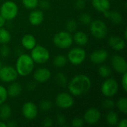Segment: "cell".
I'll list each match as a JSON object with an SVG mask.
<instances>
[{
	"mask_svg": "<svg viewBox=\"0 0 127 127\" xmlns=\"http://www.w3.org/2000/svg\"><path fill=\"white\" fill-rule=\"evenodd\" d=\"M92 88L91 79L85 74L74 77L68 84L70 94L73 96H82L89 92Z\"/></svg>",
	"mask_w": 127,
	"mask_h": 127,
	"instance_id": "1",
	"label": "cell"
},
{
	"mask_svg": "<svg viewBox=\"0 0 127 127\" xmlns=\"http://www.w3.org/2000/svg\"><path fill=\"white\" fill-rule=\"evenodd\" d=\"M15 68L18 73V75L21 77L28 76L33 71L34 62L30 55L22 54L16 60Z\"/></svg>",
	"mask_w": 127,
	"mask_h": 127,
	"instance_id": "2",
	"label": "cell"
},
{
	"mask_svg": "<svg viewBox=\"0 0 127 127\" xmlns=\"http://www.w3.org/2000/svg\"><path fill=\"white\" fill-rule=\"evenodd\" d=\"M74 42L73 36L67 31H60L57 33L53 37L54 45L60 49L69 48Z\"/></svg>",
	"mask_w": 127,
	"mask_h": 127,
	"instance_id": "3",
	"label": "cell"
},
{
	"mask_svg": "<svg viewBox=\"0 0 127 127\" xmlns=\"http://www.w3.org/2000/svg\"><path fill=\"white\" fill-rule=\"evenodd\" d=\"M19 13L17 4L10 0L4 1L0 7V15L6 20L10 21L14 19Z\"/></svg>",
	"mask_w": 127,
	"mask_h": 127,
	"instance_id": "4",
	"label": "cell"
},
{
	"mask_svg": "<svg viewBox=\"0 0 127 127\" xmlns=\"http://www.w3.org/2000/svg\"><path fill=\"white\" fill-rule=\"evenodd\" d=\"M89 30L92 36L97 39H103L106 37L108 34V27L106 24L100 20L95 19L89 24Z\"/></svg>",
	"mask_w": 127,
	"mask_h": 127,
	"instance_id": "5",
	"label": "cell"
},
{
	"mask_svg": "<svg viewBox=\"0 0 127 127\" xmlns=\"http://www.w3.org/2000/svg\"><path fill=\"white\" fill-rule=\"evenodd\" d=\"M31 57L34 63L44 64L46 63L50 59V52L48 50L40 45H36L33 49L31 50Z\"/></svg>",
	"mask_w": 127,
	"mask_h": 127,
	"instance_id": "6",
	"label": "cell"
},
{
	"mask_svg": "<svg viewBox=\"0 0 127 127\" xmlns=\"http://www.w3.org/2000/svg\"><path fill=\"white\" fill-rule=\"evenodd\" d=\"M119 86L117 80L114 78L108 77L105 80L100 86V92L106 97H112L118 92Z\"/></svg>",
	"mask_w": 127,
	"mask_h": 127,
	"instance_id": "7",
	"label": "cell"
},
{
	"mask_svg": "<svg viewBox=\"0 0 127 127\" xmlns=\"http://www.w3.org/2000/svg\"><path fill=\"white\" fill-rule=\"evenodd\" d=\"M86 52L80 46L71 48L67 54L68 61L74 65H81L86 60Z\"/></svg>",
	"mask_w": 127,
	"mask_h": 127,
	"instance_id": "8",
	"label": "cell"
},
{
	"mask_svg": "<svg viewBox=\"0 0 127 127\" xmlns=\"http://www.w3.org/2000/svg\"><path fill=\"white\" fill-rule=\"evenodd\" d=\"M18 76L16 68L11 65H2L0 68V80L4 83H10L14 82Z\"/></svg>",
	"mask_w": 127,
	"mask_h": 127,
	"instance_id": "9",
	"label": "cell"
},
{
	"mask_svg": "<svg viewBox=\"0 0 127 127\" xmlns=\"http://www.w3.org/2000/svg\"><path fill=\"white\" fill-rule=\"evenodd\" d=\"M74 103L73 95L67 92L59 93L55 97V104L60 109H67L71 108Z\"/></svg>",
	"mask_w": 127,
	"mask_h": 127,
	"instance_id": "10",
	"label": "cell"
},
{
	"mask_svg": "<svg viewBox=\"0 0 127 127\" xmlns=\"http://www.w3.org/2000/svg\"><path fill=\"white\" fill-rule=\"evenodd\" d=\"M101 118V113L99 109L95 107L88 109L83 115L84 122L89 125H95Z\"/></svg>",
	"mask_w": 127,
	"mask_h": 127,
	"instance_id": "11",
	"label": "cell"
},
{
	"mask_svg": "<svg viewBox=\"0 0 127 127\" xmlns=\"http://www.w3.org/2000/svg\"><path fill=\"white\" fill-rule=\"evenodd\" d=\"M22 113L25 119L29 121L33 120L36 118L38 115V107L33 102H26L22 106Z\"/></svg>",
	"mask_w": 127,
	"mask_h": 127,
	"instance_id": "12",
	"label": "cell"
},
{
	"mask_svg": "<svg viewBox=\"0 0 127 127\" xmlns=\"http://www.w3.org/2000/svg\"><path fill=\"white\" fill-rule=\"evenodd\" d=\"M111 64L113 69L121 74H123L125 72H127V63L126 60L121 57V55H114L111 59Z\"/></svg>",
	"mask_w": 127,
	"mask_h": 127,
	"instance_id": "13",
	"label": "cell"
},
{
	"mask_svg": "<svg viewBox=\"0 0 127 127\" xmlns=\"http://www.w3.org/2000/svg\"><path fill=\"white\" fill-rule=\"evenodd\" d=\"M109 57V53L106 49H98L94 51L90 54V60L96 65L103 64Z\"/></svg>",
	"mask_w": 127,
	"mask_h": 127,
	"instance_id": "14",
	"label": "cell"
},
{
	"mask_svg": "<svg viewBox=\"0 0 127 127\" xmlns=\"http://www.w3.org/2000/svg\"><path fill=\"white\" fill-rule=\"evenodd\" d=\"M51 77V72L46 68H40L36 69L33 73V79L39 83L48 82Z\"/></svg>",
	"mask_w": 127,
	"mask_h": 127,
	"instance_id": "15",
	"label": "cell"
},
{
	"mask_svg": "<svg viewBox=\"0 0 127 127\" xmlns=\"http://www.w3.org/2000/svg\"><path fill=\"white\" fill-rule=\"evenodd\" d=\"M108 42H109V45H110V47L117 51H122L126 47L125 39L119 36H115V35L111 36L109 38Z\"/></svg>",
	"mask_w": 127,
	"mask_h": 127,
	"instance_id": "16",
	"label": "cell"
},
{
	"mask_svg": "<svg viewBox=\"0 0 127 127\" xmlns=\"http://www.w3.org/2000/svg\"><path fill=\"white\" fill-rule=\"evenodd\" d=\"M44 18L45 16L42 10L33 9L28 16V21L31 25L33 26H37L43 22Z\"/></svg>",
	"mask_w": 127,
	"mask_h": 127,
	"instance_id": "17",
	"label": "cell"
},
{
	"mask_svg": "<svg viewBox=\"0 0 127 127\" xmlns=\"http://www.w3.org/2000/svg\"><path fill=\"white\" fill-rule=\"evenodd\" d=\"M23 48L26 50H31L36 45V39L32 34H25L21 39Z\"/></svg>",
	"mask_w": 127,
	"mask_h": 127,
	"instance_id": "18",
	"label": "cell"
},
{
	"mask_svg": "<svg viewBox=\"0 0 127 127\" xmlns=\"http://www.w3.org/2000/svg\"><path fill=\"white\" fill-rule=\"evenodd\" d=\"M92 4L93 7L100 13H104L110 10L111 3L109 0H92Z\"/></svg>",
	"mask_w": 127,
	"mask_h": 127,
	"instance_id": "19",
	"label": "cell"
},
{
	"mask_svg": "<svg viewBox=\"0 0 127 127\" xmlns=\"http://www.w3.org/2000/svg\"><path fill=\"white\" fill-rule=\"evenodd\" d=\"M22 86L19 83H16L15 81L10 83V86L7 89V95H8V97H10L11 98L18 97L22 93Z\"/></svg>",
	"mask_w": 127,
	"mask_h": 127,
	"instance_id": "20",
	"label": "cell"
},
{
	"mask_svg": "<svg viewBox=\"0 0 127 127\" xmlns=\"http://www.w3.org/2000/svg\"><path fill=\"white\" fill-rule=\"evenodd\" d=\"M73 40L77 45L84 46L89 42V36L83 31H76L73 36Z\"/></svg>",
	"mask_w": 127,
	"mask_h": 127,
	"instance_id": "21",
	"label": "cell"
},
{
	"mask_svg": "<svg viewBox=\"0 0 127 127\" xmlns=\"http://www.w3.org/2000/svg\"><path fill=\"white\" fill-rule=\"evenodd\" d=\"M12 115V110L9 105L3 103L0 106V120L2 121H7Z\"/></svg>",
	"mask_w": 127,
	"mask_h": 127,
	"instance_id": "22",
	"label": "cell"
},
{
	"mask_svg": "<svg viewBox=\"0 0 127 127\" xmlns=\"http://www.w3.org/2000/svg\"><path fill=\"white\" fill-rule=\"evenodd\" d=\"M68 63L67 57L63 54H58L53 60V65L57 68H63Z\"/></svg>",
	"mask_w": 127,
	"mask_h": 127,
	"instance_id": "23",
	"label": "cell"
},
{
	"mask_svg": "<svg viewBox=\"0 0 127 127\" xmlns=\"http://www.w3.org/2000/svg\"><path fill=\"white\" fill-rule=\"evenodd\" d=\"M106 120L109 125L116 126L119 121V117H118V115L117 114V112H115V111H109L106 114Z\"/></svg>",
	"mask_w": 127,
	"mask_h": 127,
	"instance_id": "24",
	"label": "cell"
},
{
	"mask_svg": "<svg viewBox=\"0 0 127 127\" xmlns=\"http://www.w3.org/2000/svg\"><path fill=\"white\" fill-rule=\"evenodd\" d=\"M111 22L115 25H119L123 22V16L121 13L117 10H112L109 12V18Z\"/></svg>",
	"mask_w": 127,
	"mask_h": 127,
	"instance_id": "25",
	"label": "cell"
},
{
	"mask_svg": "<svg viewBox=\"0 0 127 127\" xmlns=\"http://www.w3.org/2000/svg\"><path fill=\"white\" fill-rule=\"evenodd\" d=\"M11 39V35L10 32L2 28H0V44L4 45V44H7Z\"/></svg>",
	"mask_w": 127,
	"mask_h": 127,
	"instance_id": "26",
	"label": "cell"
},
{
	"mask_svg": "<svg viewBox=\"0 0 127 127\" xmlns=\"http://www.w3.org/2000/svg\"><path fill=\"white\" fill-rule=\"evenodd\" d=\"M54 80L56 83L60 87H65L68 85V78L62 72L57 73L54 77Z\"/></svg>",
	"mask_w": 127,
	"mask_h": 127,
	"instance_id": "27",
	"label": "cell"
},
{
	"mask_svg": "<svg viewBox=\"0 0 127 127\" xmlns=\"http://www.w3.org/2000/svg\"><path fill=\"white\" fill-rule=\"evenodd\" d=\"M98 74L102 78H108L112 75V69L107 65H101L98 68Z\"/></svg>",
	"mask_w": 127,
	"mask_h": 127,
	"instance_id": "28",
	"label": "cell"
},
{
	"mask_svg": "<svg viewBox=\"0 0 127 127\" xmlns=\"http://www.w3.org/2000/svg\"><path fill=\"white\" fill-rule=\"evenodd\" d=\"M116 106L118 109V110L120 112H121L122 113L124 114H127V99L126 97H121L117 103H116Z\"/></svg>",
	"mask_w": 127,
	"mask_h": 127,
	"instance_id": "29",
	"label": "cell"
},
{
	"mask_svg": "<svg viewBox=\"0 0 127 127\" xmlns=\"http://www.w3.org/2000/svg\"><path fill=\"white\" fill-rule=\"evenodd\" d=\"M23 6L28 10H33L39 6V0H22Z\"/></svg>",
	"mask_w": 127,
	"mask_h": 127,
	"instance_id": "30",
	"label": "cell"
},
{
	"mask_svg": "<svg viewBox=\"0 0 127 127\" xmlns=\"http://www.w3.org/2000/svg\"><path fill=\"white\" fill-rule=\"evenodd\" d=\"M39 107V109L42 112H48V111H50L51 109L52 103L48 100H42V101H40Z\"/></svg>",
	"mask_w": 127,
	"mask_h": 127,
	"instance_id": "31",
	"label": "cell"
},
{
	"mask_svg": "<svg viewBox=\"0 0 127 127\" xmlns=\"http://www.w3.org/2000/svg\"><path fill=\"white\" fill-rule=\"evenodd\" d=\"M65 28L66 31L69 33H74L77 31V22L74 19H70L69 21L67 22L65 25Z\"/></svg>",
	"mask_w": 127,
	"mask_h": 127,
	"instance_id": "32",
	"label": "cell"
},
{
	"mask_svg": "<svg viewBox=\"0 0 127 127\" xmlns=\"http://www.w3.org/2000/svg\"><path fill=\"white\" fill-rule=\"evenodd\" d=\"M115 106V103L114 100L110 99V97H108L102 103V107L106 110H111L114 109Z\"/></svg>",
	"mask_w": 127,
	"mask_h": 127,
	"instance_id": "33",
	"label": "cell"
},
{
	"mask_svg": "<svg viewBox=\"0 0 127 127\" xmlns=\"http://www.w3.org/2000/svg\"><path fill=\"white\" fill-rule=\"evenodd\" d=\"M7 97H8V95L7 92V89L4 87L3 86L0 85V106L5 103Z\"/></svg>",
	"mask_w": 127,
	"mask_h": 127,
	"instance_id": "34",
	"label": "cell"
},
{
	"mask_svg": "<svg viewBox=\"0 0 127 127\" xmlns=\"http://www.w3.org/2000/svg\"><path fill=\"white\" fill-rule=\"evenodd\" d=\"M80 21L83 25H89L92 21V16L89 13H83L80 16Z\"/></svg>",
	"mask_w": 127,
	"mask_h": 127,
	"instance_id": "35",
	"label": "cell"
},
{
	"mask_svg": "<svg viewBox=\"0 0 127 127\" xmlns=\"http://www.w3.org/2000/svg\"><path fill=\"white\" fill-rule=\"evenodd\" d=\"M10 54V49L9 46H7L6 44H4L0 48V55L2 57H7Z\"/></svg>",
	"mask_w": 127,
	"mask_h": 127,
	"instance_id": "36",
	"label": "cell"
},
{
	"mask_svg": "<svg viewBox=\"0 0 127 127\" xmlns=\"http://www.w3.org/2000/svg\"><path fill=\"white\" fill-rule=\"evenodd\" d=\"M84 120L81 118H75L71 121V126L74 127H82L84 126Z\"/></svg>",
	"mask_w": 127,
	"mask_h": 127,
	"instance_id": "37",
	"label": "cell"
},
{
	"mask_svg": "<svg viewBox=\"0 0 127 127\" xmlns=\"http://www.w3.org/2000/svg\"><path fill=\"white\" fill-rule=\"evenodd\" d=\"M86 5V0H77L75 2V7L78 10H83Z\"/></svg>",
	"mask_w": 127,
	"mask_h": 127,
	"instance_id": "38",
	"label": "cell"
},
{
	"mask_svg": "<svg viewBox=\"0 0 127 127\" xmlns=\"http://www.w3.org/2000/svg\"><path fill=\"white\" fill-rule=\"evenodd\" d=\"M42 125L44 127H52L53 126V120L49 117L45 118L42 121Z\"/></svg>",
	"mask_w": 127,
	"mask_h": 127,
	"instance_id": "39",
	"label": "cell"
},
{
	"mask_svg": "<svg viewBox=\"0 0 127 127\" xmlns=\"http://www.w3.org/2000/svg\"><path fill=\"white\" fill-rule=\"evenodd\" d=\"M122 78H121V86L125 92H127V72H125L124 74H122Z\"/></svg>",
	"mask_w": 127,
	"mask_h": 127,
	"instance_id": "40",
	"label": "cell"
},
{
	"mask_svg": "<svg viewBox=\"0 0 127 127\" xmlns=\"http://www.w3.org/2000/svg\"><path fill=\"white\" fill-rule=\"evenodd\" d=\"M57 122L60 126H64L65 124V122H66L65 117L63 115H61V114L58 115L57 117Z\"/></svg>",
	"mask_w": 127,
	"mask_h": 127,
	"instance_id": "41",
	"label": "cell"
},
{
	"mask_svg": "<svg viewBox=\"0 0 127 127\" xmlns=\"http://www.w3.org/2000/svg\"><path fill=\"white\" fill-rule=\"evenodd\" d=\"M39 5L43 10H48L50 7V6H51L49 1L48 0H42V1H39Z\"/></svg>",
	"mask_w": 127,
	"mask_h": 127,
	"instance_id": "42",
	"label": "cell"
},
{
	"mask_svg": "<svg viewBox=\"0 0 127 127\" xmlns=\"http://www.w3.org/2000/svg\"><path fill=\"white\" fill-rule=\"evenodd\" d=\"M117 126L118 127H127V119L124 118L121 121H118Z\"/></svg>",
	"mask_w": 127,
	"mask_h": 127,
	"instance_id": "43",
	"label": "cell"
},
{
	"mask_svg": "<svg viewBox=\"0 0 127 127\" xmlns=\"http://www.w3.org/2000/svg\"><path fill=\"white\" fill-rule=\"evenodd\" d=\"M6 124H7V127H16L18 125L16 121H10Z\"/></svg>",
	"mask_w": 127,
	"mask_h": 127,
	"instance_id": "44",
	"label": "cell"
},
{
	"mask_svg": "<svg viewBox=\"0 0 127 127\" xmlns=\"http://www.w3.org/2000/svg\"><path fill=\"white\" fill-rule=\"evenodd\" d=\"M5 22H6V20L0 15V28H2V27H4V25H5Z\"/></svg>",
	"mask_w": 127,
	"mask_h": 127,
	"instance_id": "45",
	"label": "cell"
},
{
	"mask_svg": "<svg viewBox=\"0 0 127 127\" xmlns=\"http://www.w3.org/2000/svg\"><path fill=\"white\" fill-rule=\"evenodd\" d=\"M35 88V84L33 83H28V90L29 91H32V90H33V89Z\"/></svg>",
	"mask_w": 127,
	"mask_h": 127,
	"instance_id": "46",
	"label": "cell"
},
{
	"mask_svg": "<svg viewBox=\"0 0 127 127\" xmlns=\"http://www.w3.org/2000/svg\"><path fill=\"white\" fill-rule=\"evenodd\" d=\"M0 127H7V124L6 123H4L2 121H0Z\"/></svg>",
	"mask_w": 127,
	"mask_h": 127,
	"instance_id": "47",
	"label": "cell"
},
{
	"mask_svg": "<svg viewBox=\"0 0 127 127\" xmlns=\"http://www.w3.org/2000/svg\"><path fill=\"white\" fill-rule=\"evenodd\" d=\"M124 39L126 40V39H127V29L126 28L125 29V31H124Z\"/></svg>",
	"mask_w": 127,
	"mask_h": 127,
	"instance_id": "48",
	"label": "cell"
},
{
	"mask_svg": "<svg viewBox=\"0 0 127 127\" xmlns=\"http://www.w3.org/2000/svg\"><path fill=\"white\" fill-rule=\"evenodd\" d=\"M2 66V64H1V62L0 61V68H1V67Z\"/></svg>",
	"mask_w": 127,
	"mask_h": 127,
	"instance_id": "49",
	"label": "cell"
}]
</instances>
